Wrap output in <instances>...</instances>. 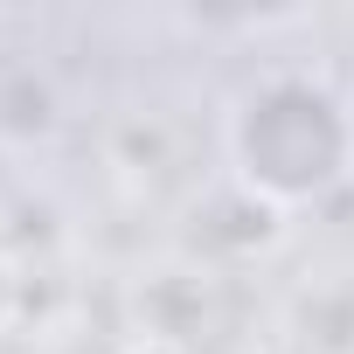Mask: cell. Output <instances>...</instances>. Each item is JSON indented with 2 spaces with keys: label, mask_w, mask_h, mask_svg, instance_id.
<instances>
[{
  "label": "cell",
  "mask_w": 354,
  "mask_h": 354,
  "mask_svg": "<svg viewBox=\"0 0 354 354\" xmlns=\"http://www.w3.org/2000/svg\"><path fill=\"white\" fill-rule=\"evenodd\" d=\"M223 146L230 181L285 216L326 202L354 174V104L306 70H271L236 97Z\"/></svg>",
  "instance_id": "1"
},
{
  "label": "cell",
  "mask_w": 354,
  "mask_h": 354,
  "mask_svg": "<svg viewBox=\"0 0 354 354\" xmlns=\"http://www.w3.org/2000/svg\"><path fill=\"white\" fill-rule=\"evenodd\" d=\"M56 132V91L42 70H8L0 77V139L8 146H35Z\"/></svg>",
  "instance_id": "2"
},
{
  "label": "cell",
  "mask_w": 354,
  "mask_h": 354,
  "mask_svg": "<svg viewBox=\"0 0 354 354\" xmlns=\"http://www.w3.org/2000/svg\"><path fill=\"white\" fill-rule=\"evenodd\" d=\"M15 319H21V271L0 257V333H8Z\"/></svg>",
  "instance_id": "3"
},
{
  "label": "cell",
  "mask_w": 354,
  "mask_h": 354,
  "mask_svg": "<svg viewBox=\"0 0 354 354\" xmlns=\"http://www.w3.org/2000/svg\"><path fill=\"white\" fill-rule=\"evenodd\" d=\"M125 354H195V347H181V340H139V347H125Z\"/></svg>",
  "instance_id": "4"
}]
</instances>
